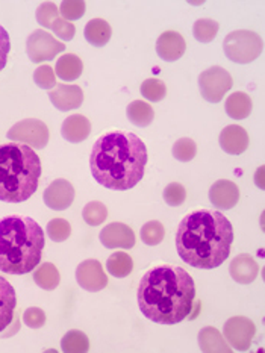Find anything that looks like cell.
Listing matches in <instances>:
<instances>
[{
	"mask_svg": "<svg viewBox=\"0 0 265 353\" xmlns=\"http://www.w3.org/2000/svg\"><path fill=\"white\" fill-rule=\"evenodd\" d=\"M136 299L142 316L150 321L178 325L193 310L195 283L182 267L158 265L142 276Z\"/></svg>",
	"mask_w": 265,
	"mask_h": 353,
	"instance_id": "1",
	"label": "cell"
},
{
	"mask_svg": "<svg viewBox=\"0 0 265 353\" xmlns=\"http://www.w3.org/2000/svg\"><path fill=\"white\" fill-rule=\"evenodd\" d=\"M233 228L222 212L200 210L182 219L176 232V249L188 265L211 270L229 258Z\"/></svg>",
	"mask_w": 265,
	"mask_h": 353,
	"instance_id": "2",
	"label": "cell"
},
{
	"mask_svg": "<svg viewBox=\"0 0 265 353\" xmlns=\"http://www.w3.org/2000/svg\"><path fill=\"white\" fill-rule=\"evenodd\" d=\"M147 148L131 132H108L94 143L89 157L93 178L102 187L126 191L138 183L146 170Z\"/></svg>",
	"mask_w": 265,
	"mask_h": 353,
	"instance_id": "3",
	"label": "cell"
},
{
	"mask_svg": "<svg viewBox=\"0 0 265 353\" xmlns=\"http://www.w3.org/2000/svg\"><path fill=\"white\" fill-rule=\"evenodd\" d=\"M44 232L34 219L8 216L0 219V272L26 274L40 264Z\"/></svg>",
	"mask_w": 265,
	"mask_h": 353,
	"instance_id": "4",
	"label": "cell"
},
{
	"mask_svg": "<svg viewBox=\"0 0 265 353\" xmlns=\"http://www.w3.org/2000/svg\"><path fill=\"white\" fill-rule=\"evenodd\" d=\"M41 161L26 144L8 143L0 145V201L25 202L40 182Z\"/></svg>",
	"mask_w": 265,
	"mask_h": 353,
	"instance_id": "5",
	"label": "cell"
},
{
	"mask_svg": "<svg viewBox=\"0 0 265 353\" xmlns=\"http://www.w3.org/2000/svg\"><path fill=\"white\" fill-rule=\"evenodd\" d=\"M226 57L237 64H248L262 53V38L253 30H235L223 41Z\"/></svg>",
	"mask_w": 265,
	"mask_h": 353,
	"instance_id": "6",
	"label": "cell"
},
{
	"mask_svg": "<svg viewBox=\"0 0 265 353\" xmlns=\"http://www.w3.org/2000/svg\"><path fill=\"white\" fill-rule=\"evenodd\" d=\"M8 140L19 141L20 144H26L29 148L44 149L49 143L50 132L45 123L36 119H25L8 130Z\"/></svg>",
	"mask_w": 265,
	"mask_h": 353,
	"instance_id": "7",
	"label": "cell"
},
{
	"mask_svg": "<svg viewBox=\"0 0 265 353\" xmlns=\"http://www.w3.org/2000/svg\"><path fill=\"white\" fill-rule=\"evenodd\" d=\"M233 85V79L231 73L224 70L223 67L214 65L200 73L199 76V88L200 94L211 103H218L224 94Z\"/></svg>",
	"mask_w": 265,
	"mask_h": 353,
	"instance_id": "8",
	"label": "cell"
},
{
	"mask_svg": "<svg viewBox=\"0 0 265 353\" xmlns=\"http://www.w3.org/2000/svg\"><path fill=\"white\" fill-rule=\"evenodd\" d=\"M64 50H65V44L58 41L55 37L50 35L49 32H45L43 29L34 30V32L28 37L26 53L29 59L35 64L44 63V61H50Z\"/></svg>",
	"mask_w": 265,
	"mask_h": 353,
	"instance_id": "9",
	"label": "cell"
},
{
	"mask_svg": "<svg viewBox=\"0 0 265 353\" xmlns=\"http://www.w3.org/2000/svg\"><path fill=\"white\" fill-rule=\"evenodd\" d=\"M256 335V326L247 317H232L224 323L223 336L229 341L231 347L238 352H246Z\"/></svg>",
	"mask_w": 265,
	"mask_h": 353,
	"instance_id": "10",
	"label": "cell"
},
{
	"mask_svg": "<svg viewBox=\"0 0 265 353\" xmlns=\"http://www.w3.org/2000/svg\"><path fill=\"white\" fill-rule=\"evenodd\" d=\"M36 21L40 23L43 28L50 29L52 32H55L61 40L70 41L76 34V28L73 23L64 20L59 15L58 6L53 2H44L36 10Z\"/></svg>",
	"mask_w": 265,
	"mask_h": 353,
	"instance_id": "11",
	"label": "cell"
},
{
	"mask_svg": "<svg viewBox=\"0 0 265 353\" xmlns=\"http://www.w3.org/2000/svg\"><path fill=\"white\" fill-rule=\"evenodd\" d=\"M76 281L89 293H97L108 287V276L105 274L97 259H85L76 268Z\"/></svg>",
	"mask_w": 265,
	"mask_h": 353,
	"instance_id": "12",
	"label": "cell"
},
{
	"mask_svg": "<svg viewBox=\"0 0 265 353\" xmlns=\"http://www.w3.org/2000/svg\"><path fill=\"white\" fill-rule=\"evenodd\" d=\"M74 187L70 182L65 179H56L44 190L43 199L50 210L64 211L70 208L74 202Z\"/></svg>",
	"mask_w": 265,
	"mask_h": 353,
	"instance_id": "13",
	"label": "cell"
},
{
	"mask_svg": "<svg viewBox=\"0 0 265 353\" xmlns=\"http://www.w3.org/2000/svg\"><path fill=\"white\" fill-rule=\"evenodd\" d=\"M135 232L125 223H111L100 232V243L108 249H132L135 245Z\"/></svg>",
	"mask_w": 265,
	"mask_h": 353,
	"instance_id": "14",
	"label": "cell"
},
{
	"mask_svg": "<svg viewBox=\"0 0 265 353\" xmlns=\"http://www.w3.org/2000/svg\"><path fill=\"white\" fill-rule=\"evenodd\" d=\"M49 99L52 105L59 111L78 110L83 102L82 88L78 85H68V83H58L50 93Z\"/></svg>",
	"mask_w": 265,
	"mask_h": 353,
	"instance_id": "15",
	"label": "cell"
},
{
	"mask_svg": "<svg viewBox=\"0 0 265 353\" xmlns=\"http://www.w3.org/2000/svg\"><path fill=\"white\" fill-rule=\"evenodd\" d=\"M209 201L217 210H232L240 201V190L232 181L220 179L209 190Z\"/></svg>",
	"mask_w": 265,
	"mask_h": 353,
	"instance_id": "16",
	"label": "cell"
},
{
	"mask_svg": "<svg viewBox=\"0 0 265 353\" xmlns=\"http://www.w3.org/2000/svg\"><path fill=\"white\" fill-rule=\"evenodd\" d=\"M187 50V41L179 32L174 30H167V32L161 34L156 43V52L158 57L167 61V63H173L182 58Z\"/></svg>",
	"mask_w": 265,
	"mask_h": 353,
	"instance_id": "17",
	"label": "cell"
},
{
	"mask_svg": "<svg viewBox=\"0 0 265 353\" xmlns=\"http://www.w3.org/2000/svg\"><path fill=\"white\" fill-rule=\"evenodd\" d=\"M229 273L235 282L242 283V285H248V283L255 282L257 274H259V265H257L256 259L252 255L241 253V255L232 259Z\"/></svg>",
	"mask_w": 265,
	"mask_h": 353,
	"instance_id": "18",
	"label": "cell"
},
{
	"mask_svg": "<svg viewBox=\"0 0 265 353\" xmlns=\"http://www.w3.org/2000/svg\"><path fill=\"white\" fill-rule=\"evenodd\" d=\"M220 145L226 153L231 155H241L248 148V134L244 128L238 125L226 126L220 134Z\"/></svg>",
	"mask_w": 265,
	"mask_h": 353,
	"instance_id": "19",
	"label": "cell"
},
{
	"mask_svg": "<svg viewBox=\"0 0 265 353\" xmlns=\"http://www.w3.org/2000/svg\"><path fill=\"white\" fill-rule=\"evenodd\" d=\"M17 306V296L15 290L5 278L0 276V332L12 323Z\"/></svg>",
	"mask_w": 265,
	"mask_h": 353,
	"instance_id": "20",
	"label": "cell"
},
{
	"mask_svg": "<svg viewBox=\"0 0 265 353\" xmlns=\"http://www.w3.org/2000/svg\"><path fill=\"white\" fill-rule=\"evenodd\" d=\"M91 134L89 120L82 114H73L67 117L61 126V135L70 143H82L85 141Z\"/></svg>",
	"mask_w": 265,
	"mask_h": 353,
	"instance_id": "21",
	"label": "cell"
},
{
	"mask_svg": "<svg viewBox=\"0 0 265 353\" xmlns=\"http://www.w3.org/2000/svg\"><path fill=\"white\" fill-rule=\"evenodd\" d=\"M112 35V28L109 23L103 19H93L89 20L85 29H83V37L85 40L91 44L96 46V48H103V46L111 40Z\"/></svg>",
	"mask_w": 265,
	"mask_h": 353,
	"instance_id": "22",
	"label": "cell"
},
{
	"mask_svg": "<svg viewBox=\"0 0 265 353\" xmlns=\"http://www.w3.org/2000/svg\"><path fill=\"white\" fill-rule=\"evenodd\" d=\"M199 347L203 353H229L232 350L218 329L212 326L203 327L199 332Z\"/></svg>",
	"mask_w": 265,
	"mask_h": 353,
	"instance_id": "23",
	"label": "cell"
},
{
	"mask_svg": "<svg viewBox=\"0 0 265 353\" xmlns=\"http://www.w3.org/2000/svg\"><path fill=\"white\" fill-rule=\"evenodd\" d=\"M252 99L247 93H242V91H237V93H232L229 97H227L224 110L226 114L231 119L235 120H242L247 119L252 112Z\"/></svg>",
	"mask_w": 265,
	"mask_h": 353,
	"instance_id": "24",
	"label": "cell"
},
{
	"mask_svg": "<svg viewBox=\"0 0 265 353\" xmlns=\"http://www.w3.org/2000/svg\"><path fill=\"white\" fill-rule=\"evenodd\" d=\"M55 70L61 81H76L82 74L83 63L74 53H67L56 61Z\"/></svg>",
	"mask_w": 265,
	"mask_h": 353,
	"instance_id": "25",
	"label": "cell"
},
{
	"mask_svg": "<svg viewBox=\"0 0 265 353\" xmlns=\"http://www.w3.org/2000/svg\"><path fill=\"white\" fill-rule=\"evenodd\" d=\"M34 282L38 287L45 290V291H53L56 290L61 282V274L55 264L52 263H43L36 267L34 272Z\"/></svg>",
	"mask_w": 265,
	"mask_h": 353,
	"instance_id": "26",
	"label": "cell"
},
{
	"mask_svg": "<svg viewBox=\"0 0 265 353\" xmlns=\"http://www.w3.org/2000/svg\"><path fill=\"white\" fill-rule=\"evenodd\" d=\"M126 114H127L129 121L134 123V125L138 128L149 126L155 119L153 108L144 101H134L127 106Z\"/></svg>",
	"mask_w": 265,
	"mask_h": 353,
	"instance_id": "27",
	"label": "cell"
},
{
	"mask_svg": "<svg viewBox=\"0 0 265 353\" xmlns=\"http://www.w3.org/2000/svg\"><path fill=\"white\" fill-rule=\"evenodd\" d=\"M106 268L114 278H126L134 270V261L125 252H116L106 261Z\"/></svg>",
	"mask_w": 265,
	"mask_h": 353,
	"instance_id": "28",
	"label": "cell"
},
{
	"mask_svg": "<svg viewBox=\"0 0 265 353\" xmlns=\"http://www.w3.org/2000/svg\"><path fill=\"white\" fill-rule=\"evenodd\" d=\"M61 350L65 353H85L89 350L88 336L81 331H68L61 340Z\"/></svg>",
	"mask_w": 265,
	"mask_h": 353,
	"instance_id": "29",
	"label": "cell"
},
{
	"mask_svg": "<svg viewBox=\"0 0 265 353\" xmlns=\"http://www.w3.org/2000/svg\"><path fill=\"white\" fill-rule=\"evenodd\" d=\"M218 29H220V25L215 20L200 19L194 23L193 34H194V38L197 41L211 43L215 38Z\"/></svg>",
	"mask_w": 265,
	"mask_h": 353,
	"instance_id": "30",
	"label": "cell"
},
{
	"mask_svg": "<svg viewBox=\"0 0 265 353\" xmlns=\"http://www.w3.org/2000/svg\"><path fill=\"white\" fill-rule=\"evenodd\" d=\"M82 217L89 226H100L106 220V217H108V208H106L105 203L98 201L89 202L85 205V208H83Z\"/></svg>",
	"mask_w": 265,
	"mask_h": 353,
	"instance_id": "31",
	"label": "cell"
},
{
	"mask_svg": "<svg viewBox=\"0 0 265 353\" xmlns=\"http://www.w3.org/2000/svg\"><path fill=\"white\" fill-rule=\"evenodd\" d=\"M165 236V229L161 221L151 220L141 228V240L147 245L161 244Z\"/></svg>",
	"mask_w": 265,
	"mask_h": 353,
	"instance_id": "32",
	"label": "cell"
},
{
	"mask_svg": "<svg viewBox=\"0 0 265 353\" xmlns=\"http://www.w3.org/2000/svg\"><path fill=\"white\" fill-rule=\"evenodd\" d=\"M141 94L150 102H159L167 94V85L159 79H147L141 83Z\"/></svg>",
	"mask_w": 265,
	"mask_h": 353,
	"instance_id": "33",
	"label": "cell"
},
{
	"mask_svg": "<svg viewBox=\"0 0 265 353\" xmlns=\"http://www.w3.org/2000/svg\"><path fill=\"white\" fill-rule=\"evenodd\" d=\"M197 155V144L191 138H180L173 145V157L182 163H188V161L194 159Z\"/></svg>",
	"mask_w": 265,
	"mask_h": 353,
	"instance_id": "34",
	"label": "cell"
},
{
	"mask_svg": "<svg viewBox=\"0 0 265 353\" xmlns=\"http://www.w3.org/2000/svg\"><path fill=\"white\" fill-rule=\"evenodd\" d=\"M47 234L52 241L63 243L72 234V226L64 219H53L47 225Z\"/></svg>",
	"mask_w": 265,
	"mask_h": 353,
	"instance_id": "35",
	"label": "cell"
},
{
	"mask_svg": "<svg viewBox=\"0 0 265 353\" xmlns=\"http://www.w3.org/2000/svg\"><path fill=\"white\" fill-rule=\"evenodd\" d=\"M58 10L61 11L64 20L72 23L73 20H79L85 14L87 3L82 2V0H65V2L61 3V8H58Z\"/></svg>",
	"mask_w": 265,
	"mask_h": 353,
	"instance_id": "36",
	"label": "cell"
},
{
	"mask_svg": "<svg viewBox=\"0 0 265 353\" xmlns=\"http://www.w3.org/2000/svg\"><path fill=\"white\" fill-rule=\"evenodd\" d=\"M187 199V190L179 182H171L164 190V201L170 206H180Z\"/></svg>",
	"mask_w": 265,
	"mask_h": 353,
	"instance_id": "37",
	"label": "cell"
},
{
	"mask_svg": "<svg viewBox=\"0 0 265 353\" xmlns=\"http://www.w3.org/2000/svg\"><path fill=\"white\" fill-rule=\"evenodd\" d=\"M34 82L43 90L55 88L56 85V76L50 65H40L34 72Z\"/></svg>",
	"mask_w": 265,
	"mask_h": 353,
	"instance_id": "38",
	"label": "cell"
},
{
	"mask_svg": "<svg viewBox=\"0 0 265 353\" xmlns=\"http://www.w3.org/2000/svg\"><path fill=\"white\" fill-rule=\"evenodd\" d=\"M23 321L30 329H40L45 323V314L41 308L32 306V308H28L25 314H23Z\"/></svg>",
	"mask_w": 265,
	"mask_h": 353,
	"instance_id": "39",
	"label": "cell"
},
{
	"mask_svg": "<svg viewBox=\"0 0 265 353\" xmlns=\"http://www.w3.org/2000/svg\"><path fill=\"white\" fill-rule=\"evenodd\" d=\"M11 50V41H10V35H8L6 29L3 26H0V72L3 70L8 61V53Z\"/></svg>",
	"mask_w": 265,
	"mask_h": 353,
	"instance_id": "40",
	"label": "cell"
},
{
	"mask_svg": "<svg viewBox=\"0 0 265 353\" xmlns=\"http://www.w3.org/2000/svg\"><path fill=\"white\" fill-rule=\"evenodd\" d=\"M262 172H264V168H259V170H257V181H259V182H257V185H259L261 188L264 187V183L261 182V174H262Z\"/></svg>",
	"mask_w": 265,
	"mask_h": 353,
	"instance_id": "41",
	"label": "cell"
}]
</instances>
